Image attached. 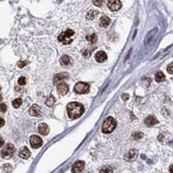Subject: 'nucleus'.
Masks as SVG:
<instances>
[{
	"label": "nucleus",
	"mask_w": 173,
	"mask_h": 173,
	"mask_svg": "<svg viewBox=\"0 0 173 173\" xmlns=\"http://www.w3.org/2000/svg\"><path fill=\"white\" fill-rule=\"evenodd\" d=\"M67 113L70 119H77L84 113V107L81 103L71 102L67 106Z\"/></svg>",
	"instance_id": "obj_1"
},
{
	"label": "nucleus",
	"mask_w": 173,
	"mask_h": 173,
	"mask_svg": "<svg viewBox=\"0 0 173 173\" xmlns=\"http://www.w3.org/2000/svg\"><path fill=\"white\" fill-rule=\"evenodd\" d=\"M116 127V121L113 117H108L102 125V132L104 133L112 132Z\"/></svg>",
	"instance_id": "obj_2"
},
{
	"label": "nucleus",
	"mask_w": 173,
	"mask_h": 173,
	"mask_svg": "<svg viewBox=\"0 0 173 173\" xmlns=\"http://www.w3.org/2000/svg\"><path fill=\"white\" fill-rule=\"evenodd\" d=\"M74 35V30H67L63 33H61L59 37H58V40L59 42H63L64 44H69L71 43L73 40H72V37Z\"/></svg>",
	"instance_id": "obj_3"
},
{
	"label": "nucleus",
	"mask_w": 173,
	"mask_h": 173,
	"mask_svg": "<svg viewBox=\"0 0 173 173\" xmlns=\"http://www.w3.org/2000/svg\"><path fill=\"white\" fill-rule=\"evenodd\" d=\"M15 146L11 145V144H7L5 145V147L2 150L1 152V156L3 158H5V159H9L11 158V157L14 155L15 153Z\"/></svg>",
	"instance_id": "obj_4"
},
{
	"label": "nucleus",
	"mask_w": 173,
	"mask_h": 173,
	"mask_svg": "<svg viewBox=\"0 0 173 173\" xmlns=\"http://www.w3.org/2000/svg\"><path fill=\"white\" fill-rule=\"evenodd\" d=\"M89 87H90V86H89L88 83H86V82H78V83L76 84V86H74V91H76L77 94H83L88 93Z\"/></svg>",
	"instance_id": "obj_5"
},
{
	"label": "nucleus",
	"mask_w": 173,
	"mask_h": 173,
	"mask_svg": "<svg viewBox=\"0 0 173 173\" xmlns=\"http://www.w3.org/2000/svg\"><path fill=\"white\" fill-rule=\"evenodd\" d=\"M30 144L32 148H34V149L40 148L42 145V139L39 136L32 135L30 139Z\"/></svg>",
	"instance_id": "obj_6"
},
{
	"label": "nucleus",
	"mask_w": 173,
	"mask_h": 173,
	"mask_svg": "<svg viewBox=\"0 0 173 173\" xmlns=\"http://www.w3.org/2000/svg\"><path fill=\"white\" fill-rule=\"evenodd\" d=\"M107 6L112 11H117L121 8V2L119 0H108L107 1Z\"/></svg>",
	"instance_id": "obj_7"
},
{
	"label": "nucleus",
	"mask_w": 173,
	"mask_h": 173,
	"mask_svg": "<svg viewBox=\"0 0 173 173\" xmlns=\"http://www.w3.org/2000/svg\"><path fill=\"white\" fill-rule=\"evenodd\" d=\"M57 92L61 95H65L68 92V85L63 82V81H61L60 83H58L57 87H56Z\"/></svg>",
	"instance_id": "obj_8"
},
{
	"label": "nucleus",
	"mask_w": 173,
	"mask_h": 173,
	"mask_svg": "<svg viewBox=\"0 0 173 173\" xmlns=\"http://www.w3.org/2000/svg\"><path fill=\"white\" fill-rule=\"evenodd\" d=\"M85 167V162L82 160L80 161H76L74 164L73 165V167H72V171L76 173V172H81L83 171V169Z\"/></svg>",
	"instance_id": "obj_9"
},
{
	"label": "nucleus",
	"mask_w": 173,
	"mask_h": 173,
	"mask_svg": "<svg viewBox=\"0 0 173 173\" xmlns=\"http://www.w3.org/2000/svg\"><path fill=\"white\" fill-rule=\"evenodd\" d=\"M139 155V152L137 150L135 149H133V150H131L128 153H127V155L125 156V159L126 161H133V160H135V159L137 158V157H138Z\"/></svg>",
	"instance_id": "obj_10"
},
{
	"label": "nucleus",
	"mask_w": 173,
	"mask_h": 173,
	"mask_svg": "<svg viewBox=\"0 0 173 173\" xmlns=\"http://www.w3.org/2000/svg\"><path fill=\"white\" fill-rule=\"evenodd\" d=\"M145 125L147 126L151 127V126H155L156 124H158V119H157L154 116L150 115V116H148L147 118L145 119Z\"/></svg>",
	"instance_id": "obj_11"
},
{
	"label": "nucleus",
	"mask_w": 173,
	"mask_h": 173,
	"mask_svg": "<svg viewBox=\"0 0 173 173\" xmlns=\"http://www.w3.org/2000/svg\"><path fill=\"white\" fill-rule=\"evenodd\" d=\"M107 59V55L104 51H99L95 55V60L98 63H103Z\"/></svg>",
	"instance_id": "obj_12"
},
{
	"label": "nucleus",
	"mask_w": 173,
	"mask_h": 173,
	"mask_svg": "<svg viewBox=\"0 0 173 173\" xmlns=\"http://www.w3.org/2000/svg\"><path fill=\"white\" fill-rule=\"evenodd\" d=\"M30 156V152L26 146H24V147L20 149V151H19V157L20 158L24 159H27Z\"/></svg>",
	"instance_id": "obj_13"
},
{
	"label": "nucleus",
	"mask_w": 173,
	"mask_h": 173,
	"mask_svg": "<svg viewBox=\"0 0 173 173\" xmlns=\"http://www.w3.org/2000/svg\"><path fill=\"white\" fill-rule=\"evenodd\" d=\"M38 132L42 135H47L48 132H50V129H48V126L47 124H45V123L40 124V125L38 126Z\"/></svg>",
	"instance_id": "obj_14"
},
{
	"label": "nucleus",
	"mask_w": 173,
	"mask_h": 173,
	"mask_svg": "<svg viewBox=\"0 0 173 173\" xmlns=\"http://www.w3.org/2000/svg\"><path fill=\"white\" fill-rule=\"evenodd\" d=\"M29 113L31 116H40L41 115V109L40 107L37 105H33L31 107Z\"/></svg>",
	"instance_id": "obj_15"
},
{
	"label": "nucleus",
	"mask_w": 173,
	"mask_h": 173,
	"mask_svg": "<svg viewBox=\"0 0 173 173\" xmlns=\"http://www.w3.org/2000/svg\"><path fill=\"white\" fill-rule=\"evenodd\" d=\"M110 22H111V20H110V18L108 17H107V16H103V17H101L100 19V25L101 26V27L106 28L110 24Z\"/></svg>",
	"instance_id": "obj_16"
},
{
	"label": "nucleus",
	"mask_w": 173,
	"mask_h": 173,
	"mask_svg": "<svg viewBox=\"0 0 173 173\" xmlns=\"http://www.w3.org/2000/svg\"><path fill=\"white\" fill-rule=\"evenodd\" d=\"M61 64L63 65L64 67H67L68 65H70L72 63V60L70 59V57L68 55H63V57L61 58V61H60Z\"/></svg>",
	"instance_id": "obj_17"
},
{
	"label": "nucleus",
	"mask_w": 173,
	"mask_h": 173,
	"mask_svg": "<svg viewBox=\"0 0 173 173\" xmlns=\"http://www.w3.org/2000/svg\"><path fill=\"white\" fill-rule=\"evenodd\" d=\"M155 80L157 82H161V81H164L165 80V76L164 74V73L161 71L158 72L155 76Z\"/></svg>",
	"instance_id": "obj_18"
},
{
	"label": "nucleus",
	"mask_w": 173,
	"mask_h": 173,
	"mask_svg": "<svg viewBox=\"0 0 173 173\" xmlns=\"http://www.w3.org/2000/svg\"><path fill=\"white\" fill-rule=\"evenodd\" d=\"M22 102H23V100L21 98H17V99H16L12 101V106L14 108H18V107L21 106Z\"/></svg>",
	"instance_id": "obj_19"
},
{
	"label": "nucleus",
	"mask_w": 173,
	"mask_h": 173,
	"mask_svg": "<svg viewBox=\"0 0 173 173\" xmlns=\"http://www.w3.org/2000/svg\"><path fill=\"white\" fill-rule=\"evenodd\" d=\"M87 40L90 42H95L97 41V36L92 34V35H88L87 37Z\"/></svg>",
	"instance_id": "obj_20"
},
{
	"label": "nucleus",
	"mask_w": 173,
	"mask_h": 173,
	"mask_svg": "<svg viewBox=\"0 0 173 173\" xmlns=\"http://www.w3.org/2000/svg\"><path fill=\"white\" fill-rule=\"evenodd\" d=\"M67 74H57V76H55V78H54V81L55 82H56V81H59L60 80H63L64 79V78H66L67 76H66Z\"/></svg>",
	"instance_id": "obj_21"
},
{
	"label": "nucleus",
	"mask_w": 173,
	"mask_h": 173,
	"mask_svg": "<svg viewBox=\"0 0 173 173\" xmlns=\"http://www.w3.org/2000/svg\"><path fill=\"white\" fill-rule=\"evenodd\" d=\"M55 103V98L53 96H50L48 98V100H46V104L48 107H52L53 106V104Z\"/></svg>",
	"instance_id": "obj_22"
},
{
	"label": "nucleus",
	"mask_w": 173,
	"mask_h": 173,
	"mask_svg": "<svg viewBox=\"0 0 173 173\" xmlns=\"http://www.w3.org/2000/svg\"><path fill=\"white\" fill-rule=\"evenodd\" d=\"M132 137H133V139H142L143 137H144V134L142 132H134L132 134Z\"/></svg>",
	"instance_id": "obj_23"
},
{
	"label": "nucleus",
	"mask_w": 173,
	"mask_h": 173,
	"mask_svg": "<svg viewBox=\"0 0 173 173\" xmlns=\"http://www.w3.org/2000/svg\"><path fill=\"white\" fill-rule=\"evenodd\" d=\"M96 11H89L88 12V14L87 15V19H93L94 17H95V15H96Z\"/></svg>",
	"instance_id": "obj_24"
},
{
	"label": "nucleus",
	"mask_w": 173,
	"mask_h": 173,
	"mask_svg": "<svg viewBox=\"0 0 173 173\" xmlns=\"http://www.w3.org/2000/svg\"><path fill=\"white\" fill-rule=\"evenodd\" d=\"M103 3L104 0H93V4L96 6H99V7H100L103 5Z\"/></svg>",
	"instance_id": "obj_25"
},
{
	"label": "nucleus",
	"mask_w": 173,
	"mask_h": 173,
	"mask_svg": "<svg viewBox=\"0 0 173 173\" xmlns=\"http://www.w3.org/2000/svg\"><path fill=\"white\" fill-rule=\"evenodd\" d=\"M25 83H26L25 77L22 76V77H20V78L18 79V84L20 85V86H24V85H25Z\"/></svg>",
	"instance_id": "obj_26"
},
{
	"label": "nucleus",
	"mask_w": 173,
	"mask_h": 173,
	"mask_svg": "<svg viewBox=\"0 0 173 173\" xmlns=\"http://www.w3.org/2000/svg\"><path fill=\"white\" fill-rule=\"evenodd\" d=\"M6 110H7V106L5 103L0 104V112L1 113H5Z\"/></svg>",
	"instance_id": "obj_27"
},
{
	"label": "nucleus",
	"mask_w": 173,
	"mask_h": 173,
	"mask_svg": "<svg viewBox=\"0 0 173 173\" xmlns=\"http://www.w3.org/2000/svg\"><path fill=\"white\" fill-rule=\"evenodd\" d=\"M167 71H168V73H169V74H173V63H171V64H169V65H168V67H167Z\"/></svg>",
	"instance_id": "obj_28"
},
{
	"label": "nucleus",
	"mask_w": 173,
	"mask_h": 173,
	"mask_svg": "<svg viewBox=\"0 0 173 173\" xmlns=\"http://www.w3.org/2000/svg\"><path fill=\"white\" fill-rule=\"evenodd\" d=\"M26 64H27V63H26V61H19L18 63H17V66H18L19 68H24Z\"/></svg>",
	"instance_id": "obj_29"
},
{
	"label": "nucleus",
	"mask_w": 173,
	"mask_h": 173,
	"mask_svg": "<svg viewBox=\"0 0 173 173\" xmlns=\"http://www.w3.org/2000/svg\"><path fill=\"white\" fill-rule=\"evenodd\" d=\"M128 98H129L128 94H122V100H128Z\"/></svg>",
	"instance_id": "obj_30"
},
{
	"label": "nucleus",
	"mask_w": 173,
	"mask_h": 173,
	"mask_svg": "<svg viewBox=\"0 0 173 173\" xmlns=\"http://www.w3.org/2000/svg\"><path fill=\"white\" fill-rule=\"evenodd\" d=\"M5 124V119H2V118H0V127H3V126H4Z\"/></svg>",
	"instance_id": "obj_31"
},
{
	"label": "nucleus",
	"mask_w": 173,
	"mask_h": 173,
	"mask_svg": "<svg viewBox=\"0 0 173 173\" xmlns=\"http://www.w3.org/2000/svg\"><path fill=\"white\" fill-rule=\"evenodd\" d=\"M5 145V139L3 138H0V147H2Z\"/></svg>",
	"instance_id": "obj_32"
},
{
	"label": "nucleus",
	"mask_w": 173,
	"mask_h": 173,
	"mask_svg": "<svg viewBox=\"0 0 173 173\" xmlns=\"http://www.w3.org/2000/svg\"><path fill=\"white\" fill-rule=\"evenodd\" d=\"M100 171H101V172H104V171H109V172H111V171H113V170L112 169H108V168H105V169H102Z\"/></svg>",
	"instance_id": "obj_33"
},
{
	"label": "nucleus",
	"mask_w": 173,
	"mask_h": 173,
	"mask_svg": "<svg viewBox=\"0 0 173 173\" xmlns=\"http://www.w3.org/2000/svg\"><path fill=\"white\" fill-rule=\"evenodd\" d=\"M170 171L173 173V165H171V167H170Z\"/></svg>",
	"instance_id": "obj_34"
},
{
	"label": "nucleus",
	"mask_w": 173,
	"mask_h": 173,
	"mask_svg": "<svg viewBox=\"0 0 173 173\" xmlns=\"http://www.w3.org/2000/svg\"><path fill=\"white\" fill-rule=\"evenodd\" d=\"M0 90H1V87H0Z\"/></svg>",
	"instance_id": "obj_35"
}]
</instances>
